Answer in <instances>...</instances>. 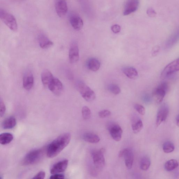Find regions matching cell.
<instances>
[{"label":"cell","instance_id":"6da1fadb","mask_svg":"<svg viewBox=\"0 0 179 179\" xmlns=\"http://www.w3.org/2000/svg\"><path fill=\"white\" fill-rule=\"evenodd\" d=\"M71 138V134L66 133L53 140L47 147V155L48 157L53 158L58 155L69 144Z\"/></svg>","mask_w":179,"mask_h":179},{"label":"cell","instance_id":"7a4b0ae2","mask_svg":"<svg viewBox=\"0 0 179 179\" xmlns=\"http://www.w3.org/2000/svg\"><path fill=\"white\" fill-rule=\"evenodd\" d=\"M43 151L41 149H36L29 152L26 155L22 160V165H34L39 162L43 156Z\"/></svg>","mask_w":179,"mask_h":179},{"label":"cell","instance_id":"3957f363","mask_svg":"<svg viewBox=\"0 0 179 179\" xmlns=\"http://www.w3.org/2000/svg\"><path fill=\"white\" fill-rule=\"evenodd\" d=\"M76 87L81 96L86 101H91L95 99V92L85 83L81 82L77 83Z\"/></svg>","mask_w":179,"mask_h":179},{"label":"cell","instance_id":"277c9868","mask_svg":"<svg viewBox=\"0 0 179 179\" xmlns=\"http://www.w3.org/2000/svg\"><path fill=\"white\" fill-rule=\"evenodd\" d=\"M0 18L11 30L14 32L17 31L18 27L17 22L15 18L12 14L1 9L0 10Z\"/></svg>","mask_w":179,"mask_h":179},{"label":"cell","instance_id":"5b68a950","mask_svg":"<svg viewBox=\"0 0 179 179\" xmlns=\"http://www.w3.org/2000/svg\"><path fill=\"white\" fill-rule=\"evenodd\" d=\"M105 151V149L102 148L99 150L94 151L92 153L94 165L97 169H102L105 166V159L104 155Z\"/></svg>","mask_w":179,"mask_h":179},{"label":"cell","instance_id":"8992f818","mask_svg":"<svg viewBox=\"0 0 179 179\" xmlns=\"http://www.w3.org/2000/svg\"><path fill=\"white\" fill-rule=\"evenodd\" d=\"M119 157L124 158L125 165L127 169L131 168L133 162L134 155L132 150L131 148H126L120 151Z\"/></svg>","mask_w":179,"mask_h":179},{"label":"cell","instance_id":"52a82bcc","mask_svg":"<svg viewBox=\"0 0 179 179\" xmlns=\"http://www.w3.org/2000/svg\"><path fill=\"white\" fill-rule=\"evenodd\" d=\"M179 71V58L177 59L165 66L161 73L162 78L169 76Z\"/></svg>","mask_w":179,"mask_h":179},{"label":"cell","instance_id":"ba28073f","mask_svg":"<svg viewBox=\"0 0 179 179\" xmlns=\"http://www.w3.org/2000/svg\"><path fill=\"white\" fill-rule=\"evenodd\" d=\"M139 5V0H127L123 8V15H128L135 12L137 10Z\"/></svg>","mask_w":179,"mask_h":179},{"label":"cell","instance_id":"9c48e42d","mask_svg":"<svg viewBox=\"0 0 179 179\" xmlns=\"http://www.w3.org/2000/svg\"><path fill=\"white\" fill-rule=\"evenodd\" d=\"M69 57V61L71 63H76L79 60V50L76 42H73L70 45Z\"/></svg>","mask_w":179,"mask_h":179},{"label":"cell","instance_id":"30bf717a","mask_svg":"<svg viewBox=\"0 0 179 179\" xmlns=\"http://www.w3.org/2000/svg\"><path fill=\"white\" fill-rule=\"evenodd\" d=\"M108 130L111 136L115 141L117 142L121 141L123 131L119 125L115 123L111 124L108 126Z\"/></svg>","mask_w":179,"mask_h":179},{"label":"cell","instance_id":"8fae6325","mask_svg":"<svg viewBox=\"0 0 179 179\" xmlns=\"http://www.w3.org/2000/svg\"><path fill=\"white\" fill-rule=\"evenodd\" d=\"M52 93L56 96H59L63 90L62 83L58 78H54L48 87Z\"/></svg>","mask_w":179,"mask_h":179},{"label":"cell","instance_id":"7c38bea8","mask_svg":"<svg viewBox=\"0 0 179 179\" xmlns=\"http://www.w3.org/2000/svg\"><path fill=\"white\" fill-rule=\"evenodd\" d=\"M169 112L168 106L167 104H164L160 107L157 116V126H159L162 122L165 121L168 115Z\"/></svg>","mask_w":179,"mask_h":179},{"label":"cell","instance_id":"4fadbf2b","mask_svg":"<svg viewBox=\"0 0 179 179\" xmlns=\"http://www.w3.org/2000/svg\"><path fill=\"white\" fill-rule=\"evenodd\" d=\"M70 22L72 26L76 30L80 31L83 26V22L78 14L73 13L70 16Z\"/></svg>","mask_w":179,"mask_h":179},{"label":"cell","instance_id":"5bb4252c","mask_svg":"<svg viewBox=\"0 0 179 179\" xmlns=\"http://www.w3.org/2000/svg\"><path fill=\"white\" fill-rule=\"evenodd\" d=\"M68 163V160H65L55 163L51 169L50 172L51 174H57L63 172L67 168Z\"/></svg>","mask_w":179,"mask_h":179},{"label":"cell","instance_id":"9a60e30c","mask_svg":"<svg viewBox=\"0 0 179 179\" xmlns=\"http://www.w3.org/2000/svg\"><path fill=\"white\" fill-rule=\"evenodd\" d=\"M55 9L58 16L60 17H63L66 15L68 10L66 1L64 0H59L57 1Z\"/></svg>","mask_w":179,"mask_h":179},{"label":"cell","instance_id":"2e32d148","mask_svg":"<svg viewBox=\"0 0 179 179\" xmlns=\"http://www.w3.org/2000/svg\"><path fill=\"white\" fill-rule=\"evenodd\" d=\"M34 79L33 74L29 72L25 74L23 78V86L25 90L29 91L34 85Z\"/></svg>","mask_w":179,"mask_h":179},{"label":"cell","instance_id":"e0dca14e","mask_svg":"<svg viewBox=\"0 0 179 179\" xmlns=\"http://www.w3.org/2000/svg\"><path fill=\"white\" fill-rule=\"evenodd\" d=\"M167 91L158 86L155 88L153 93V96L156 102L158 104H160L163 101Z\"/></svg>","mask_w":179,"mask_h":179},{"label":"cell","instance_id":"ac0fdd59","mask_svg":"<svg viewBox=\"0 0 179 179\" xmlns=\"http://www.w3.org/2000/svg\"><path fill=\"white\" fill-rule=\"evenodd\" d=\"M54 78L52 73L48 70H44L41 73L42 82L46 87H48Z\"/></svg>","mask_w":179,"mask_h":179},{"label":"cell","instance_id":"d6986e66","mask_svg":"<svg viewBox=\"0 0 179 179\" xmlns=\"http://www.w3.org/2000/svg\"><path fill=\"white\" fill-rule=\"evenodd\" d=\"M38 40L40 47L42 49L48 48L53 45V42L43 34H41L39 36Z\"/></svg>","mask_w":179,"mask_h":179},{"label":"cell","instance_id":"ffe728a7","mask_svg":"<svg viewBox=\"0 0 179 179\" xmlns=\"http://www.w3.org/2000/svg\"><path fill=\"white\" fill-rule=\"evenodd\" d=\"M84 141L92 143H96L100 141V139L98 135L91 133H86L82 136Z\"/></svg>","mask_w":179,"mask_h":179},{"label":"cell","instance_id":"44dd1931","mask_svg":"<svg viewBox=\"0 0 179 179\" xmlns=\"http://www.w3.org/2000/svg\"><path fill=\"white\" fill-rule=\"evenodd\" d=\"M123 72L127 77L131 79H135L138 77L137 70L133 67L129 66L123 68Z\"/></svg>","mask_w":179,"mask_h":179},{"label":"cell","instance_id":"7402d4cb","mask_svg":"<svg viewBox=\"0 0 179 179\" xmlns=\"http://www.w3.org/2000/svg\"><path fill=\"white\" fill-rule=\"evenodd\" d=\"M16 123V120L13 117L7 118L2 123V127L4 129H10L14 128Z\"/></svg>","mask_w":179,"mask_h":179},{"label":"cell","instance_id":"603a6c76","mask_svg":"<svg viewBox=\"0 0 179 179\" xmlns=\"http://www.w3.org/2000/svg\"><path fill=\"white\" fill-rule=\"evenodd\" d=\"M88 67L90 70L93 71H97L101 67V63L99 60L94 58H90L87 63Z\"/></svg>","mask_w":179,"mask_h":179},{"label":"cell","instance_id":"cb8c5ba5","mask_svg":"<svg viewBox=\"0 0 179 179\" xmlns=\"http://www.w3.org/2000/svg\"><path fill=\"white\" fill-rule=\"evenodd\" d=\"M13 139V135L10 133H3L0 135V143L2 145L8 144Z\"/></svg>","mask_w":179,"mask_h":179},{"label":"cell","instance_id":"d4e9b609","mask_svg":"<svg viewBox=\"0 0 179 179\" xmlns=\"http://www.w3.org/2000/svg\"><path fill=\"white\" fill-rule=\"evenodd\" d=\"M179 165L178 162L175 159H171L166 162L165 165V170L171 171L178 168Z\"/></svg>","mask_w":179,"mask_h":179},{"label":"cell","instance_id":"484cf974","mask_svg":"<svg viewBox=\"0 0 179 179\" xmlns=\"http://www.w3.org/2000/svg\"><path fill=\"white\" fill-rule=\"evenodd\" d=\"M132 126L133 132L134 133H138L141 131L143 128V122L140 119H136L133 123Z\"/></svg>","mask_w":179,"mask_h":179},{"label":"cell","instance_id":"4316f807","mask_svg":"<svg viewBox=\"0 0 179 179\" xmlns=\"http://www.w3.org/2000/svg\"><path fill=\"white\" fill-rule=\"evenodd\" d=\"M150 165V160L147 157H144L142 158L140 161V168L143 170H147Z\"/></svg>","mask_w":179,"mask_h":179},{"label":"cell","instance_id":"83f0119b","mask_svg":"<svg viewBox=\"0 0 179 179\" xmlns=\"http://www.w3.org/2000/svg\"><path fill=\"white\" fill-rule=\"evenodd\" d=\"M163 149L164 152L166 153H169L172 152L175 149L174 144L172 142L168 141L165 142L163 146Z\"/></svg>","mask_w":179,"mask_h":179},{"label":"cell","instance_id":"f1b7e54d","mask_svg":"<svg viewBox=\"0 0 179 179\" xmlns=\"http://www.w3.org/2000/svg\"><path fill=\"white\" fill-rule=\"evenodd\" d=\"M83 118L85 120L89 119L91 116V111L88 106L83 107L82 111Z\"/></svg>","mask_w":179,"mask_h":179},{"label":"cell","instance_id":"f546056e","mask_svg":"<svg viewBox=\"0 0 179 179\" xmlns=\"http://www.w3.org/2000/svg\"><path fill=\"white\" fill-rule=\"evenodd\" d=\"M108 89L111 93L114 94V95H118L121 93V90L119 86L116 84H110L108 86Z\"/></svg>","mask_w":179,"mask_h":179},{"label":"cell","instance_id":"4dcf8cb0","mask_svg":"<svg viewBox=\"0 0 179 179\" xmlns=\"http://www.w3.org/2000/svg\"><path fill=\"white\" fill-rule=\"evenodd\" d=\"M134 108L136 110L138 113L141 115H144L145 113V108L142 105L136 104H135L134 106Z\"/></svg>","mask_w":179,"mask_h":179},{"label":"cell","instance_id":"1f68e13d","mask_svg":"<svg viewBox=\"0 0 179 179\" xmlns=\"http://www.w3.org/2000/svg\"><path fill=\"white\" fill-rule=\"evenodd\" d=\"M111 114V112L110 111L108 110H104L101 111L99 112L98 116L99 117L101 118H104L106 117H109Z\"/></svg>","mask_w":179,"mask_h":179},{"label":"cell","instance_id":"d6a6232c","mask_svg":"<svg viewBox=\"0 0 179 179\" xmlns=\"http://www.w3.org/2000/svg\"><path fill=\"white\" fill-rule=\"evenodd\" d=\"M5 111H6V107H5L4 103L1 99V101H0V114H1V117L4 115Z\"/></svg>","mask_w":179,"mask_h":179},{"label":"cell","instance_id":"836d02e7","mask_svg":"<svg viewBox=\"0 0 179 179\" xmlns=\"http://www.w3.org/2000/svg\"><path fill=\"white\" fill-rule=\"evenodd\" d=\"M45 172L44 171H41L35 175L34 177H33V179H43L45 178Z\"/></svg>","mask_w":179,"mask_h":179},{"label":"cell","instance_id":"e575fe53","mask_svg":"<svg viewBox=\"0 0 179 179\" xmlns=\"http://www.w3.org/2000/svg\"><path fill=\"white\" fill-rule=\"evenodd\" d=\"M147 14L148 15L151 17H155L157 14L155 11L152 8L148 9L147 11Z\"/></svg>","mask_w":179,"mask_h":179},{"label":"cell","instance_id":"d590c367","mask_svg":"<svg viewBox=\"0 0 179 179\" xmlns=\"http://www.w3.org/2000/svg\"><path fill=\"white\" fill-rule=\"evenodd\" d=\"M111 30L114 33L117 34L121 31V27L118 25H114L111 26Z\"/></svg>","mask_w":179,"mask_h":179},{"label":"cell","instance_id":"8d00e7d4","mask_svg":"<svg viewBox=\"0 0 179 179\" xmlns=\"http://www.w3.org/2000/svg\"><path fill=\"white\" fill-rule=\"evenodd\" d=\"M64 178V175L59 173L53 174L50 177V179H63Z\"/></svg>","mask_w":179,"mask_h":179},{"label":"cell","instance_id":"74e56055","mask_svg":"<svg viewBox=\"0 0 179 179\" xmlns=\"http://www.w3.org/2000/svg\"><path fill=\"white\" fill-rule=\"evenodd\" d=\"M176 123L178 126L179 127V114L177 117Z\"/></svg>","mask_w":179,"mask_h":179}]
</instances>
